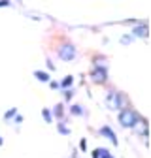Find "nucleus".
Masks as SVG:
<instances>
[{
    "mask_svg": "<svg viewBox=\"0 0 151 158\" xmlns=\"http://www.w3.org/2000/svg\"><path fill=\"white\" fill-rule=\"evenodd\" d=\"M117 118H119V124H121L123 128H132V126L136 124V121L140 118V115L132 109V107H121Z\"/></svg>",
    "mask_w": 151,
    "mask_h": 158,
    "instance_id": "nucleus-1",
    "label": "nucleus"
},
{
    "mask_svg": "<svg viewBox=\"0 0 151 158\" xmlns=\"http://www.w3.org/2000/svg\"><path fill=\"white\" fill-rule=\"evenodd\" d=\"M57 56H59L61 60H64V62H72L74 58L78 56V49L74 47V44L64 42L63 45H59V49H57Z\"/></svg>",
    "mask_w": 151,
    "mask_h": 158,
    "instance_id": "nucleus-2",
    "label": "nucleus"
},
{
    "mask_svg": "<svg viewBox=\"0 0 151 158\" xmlns=\"http://www.w3.org/2000/svg\"><path fill=\"white\" fill-rule=\"evenodd\" d=\"M106 106L113 111H119L123 107V94L117 92V90H110L106 94Z\"/></svg>",
    "mask_w": 151,
    "mask_h": 158,
    "instance_id": "nucleus-3",
    "label": "nucleus"
},
{
    "mask_svg": "<svg viewBox=\"0 0 151 158\" xmlns=\"http://www.w3.org/2000/svg\"><path fill=\"white\" fill-rule=\"evenodd\" d=\"M91 79H93V83H97V85H104L108 81V70H106V66H94L93 72H91Z\"/></svg>",
    "mask_w": 151,
    "mask_h": 158,
    "instance_id": "nucleus-4",
    "label": "nucleus"
},
{
    "mask_svg": "<svg viewBox=\"0 0 151 158\" xmlns=\"http://www.w3.org/2000/svg\"><path fill=\"white\" fill-rule=\"evenodd\" d=\"M132 128H134L142 137H149V124H147V121H145V118H138V121H136V124L134 126H132Z\"/></svg>",
    "mask_w": 151,
    "mask_h": 158,
    "instance_id": "nucleus-5",
    "label": "nucleus"
},
{
    "mask_svg": "<svg viewBox=\"0 0 151 158\" xmlns=\"http://www.w3.org/2000/svg\"><path fill=\"white\" fill-rule=\"evenodd\" d=\"M134 38H149V27L147 25H140V27H134L130 32Z\"/></svg>",
    "mask_w": 151,
    "mask_h": 158,
    "instance_id": "nucleus-6",
    "label": "nucleus"
},
{
    "mask_svg": "<svg viewBox=\"0 0 151 158\" xmlns=\"http://www.w3.org/2000/svg\"><path fill=\"white\" fill-rule=\"evenodd\" d=\"M100 134L106 137V139H110L113 145H117V137H115V134H113V130H111L110 126H102V128H100Z\"/></svg>",
    "mask_w": 151,
    "mask_h": 158,
    "instance_id": "nucleus-7",
    "label": "nucleus"
},
{
    "mask_svg": "<svg viewBox=\"0 0 151 158\" xmlns=\"http://www.w3.org/2000/svg\"><path fill=\"white\" fill-rule=\"evenodd\" d=\"M34 77L38 79V81H42V83H49L51 81V75L47 72H42V70H36L34 72Z\"/></svg>",
    "mask_w": 151,
    "mask_h": 158,
    "instance_id": "nucleus-8",
    "label": "nucleus"
},
{
    "mask_svg": "<svg viewBox=\"0 0 151 158\" xmlns=\"http://www.w3.org/2000/svg\"><path fill=\"white\" fill-rule=\"evenodd\" d=\"M57 121H61V118L64 117V104H57L55 107H53V113H51Z\"/></svg>",
    "mask_w": 151,
    "mask_h": 158,
    "instance_id": "nucleus-9",
    "label": "nucleus"
},
{
    "mask_svg": "<svg viewBox=\"0 0 151 158\" xmlns=\"http://www.w3.org/2000/svg\"><path fill=\"white\" fill-rule=\"evenodd\" d=\"M70 115H74V117L85 115V109H83V106H80V104H74V106L70 107Z\"/></svg>",
    "mask_w": 151,
    "mask_h": 158,
    "instance_id": "nucleus-10",
    "label": "nucleus"
},
{
    "mask_svg": "<svg viewBox=\"0 0 151 158\" xmlns=\"http://www.w3.org/2000/svg\"><path fill=\"white\" fill-rule=\"evenodd\" d=\"M72 85H74V77H72V75H66L63 81L59 83V89H63V90H64V89H70Z\"/></svg>",
    "mask_w": 151,
    "mask_h": 158,
    "instance_id": "nucleus-11",
    "label": "nucleus"
},
{
    "mask_svg": "<svg viewBox=\"0 0 151 158\" xmlns=\"http://www.w3.org/2000/svg\"><path fill=\"white\" fill-rule=\"evenodd\" d=\"M15 115H17V109H15V107H11V109H8V111L4 113V121H6V123H10V121H11V118H13Z\"/></svg>",
    "mask_w": 151,
    "mask_h": 158,
    "instance_id": "nucleus-12",
    "label": "nucleus"
},
{
    "mask_svg": "<svg viewBox=\"0 0 151 158\" xmlns=\"http://www.w3.org/2000/svg\"><path fill=\"white\" fill-rule=\"evenodd\" d=\"M57 130H59L63 135H68V134H70V128L64 126V123H57Z\"/></svg>",
    "mask_w": 151,
    "mask_h": 158,
    "instance_id": "nucleus-13",
    "label": "nucleus"
},
{
    "mask_svg": "<svg viewBox=\"0 0 151 158\" xmlns=\"http://www.w3.org/2000/svg\"><path fill=\"white\" fill-rule=\"evenodd\" d=\"M42 115H44V118H45V123H47V124L53 123V115H51L49 109H42Z\"/></svg>",
    "mask_w": 151,
    "mask_h": 158,
    "instance_id": "nucleus-14",
    "label": "nucleus"
},
{
    "mask_svg": "<svg viewBox=\"0 0 151 158\" xmlns=\"http://www.w3.org/2000/svg\"><path fill=\"white\" fill-rule=\"evenodd\" d=\"M132 40H134V36H132V34H127V36L121 38V44H123V45H130Z\"/></svg>",
    "mask_w": 151,
    "mask_h": 158,
    "instance_id": "nucleus-15",
    "label": "nucleus"
},
{
    "mask_svg": "<svg viewBox=\"0 0 151 158\" xmlns=\"http://www.w3.org/2000/svg\"><path fill=\"white\" fill-rule=\"evenodd\" d=\"M72 96H74V90H72V89H64V100H66V102L72 100Z\"/></svg>",
    "mask_w": 151,
    "mask_h": 158,
    "instance_id": "nucleus-16",
    "label": "nucleus"
},
{
    "mask_svg": "<svg viewBox=\"0 0 151 158\" xmlns=\"http://www.w3.org/2000/svg\"><path fill=\"white\" fill-rule=\"evenodd\" d=\"M10 6H11L10 0H0V8H10Z\"/></svg>",
    "mask_w": 151,
    "mask_h": 158,
    "instance_id": "nucleus-17",
    "label": "nucleus"
},
{
    "mask_svg": "<svg viewBox=\"0 0 151 158\" xmlns=\"http://www.w3.org/2000/svg\"><path fill=\"white\" fill-rule=\"evenodd\" d=\"M13 123H15V124H21V123H23V117H21V115H15V117H13Z\"/></svg>",
    "mask_w": 151,
    "mask_h": 158,
    "instance_id": "nucleus-18",
    "label": "nucleus"
},
{
    "mask_svg": "<svg viewBox=\"0 0 151 158\" xmlns=\"http://www.w3.org/2000/svg\"><path fill=\"white\" fill-rule=\"evenodd\" d=\"M80 149H81V151H85V149H87V141H85V139H81V141H80Z\"/></svg>",
    "mask_w": 151,
    "mask_h": 158,
    "instance_id": "nucleus-19",
    "label": "nucleus"
},
{
    "mask_svg": "<svg viewBox=\"0 0 151 158\" xmlns=\"http://www.w3.org/2000/svg\"><path fill=\"white\" fill-rule=\"evenodd\" d=\"M49 87L51 89H59V81H49Z\"/></svg>",
    "mask_w": 151,
    "mask_h": 158,
    "instance_id": "nucleus-20",
    "label": "nucleus"
},
{
    "mask_svg": "<svg viewBox=\"0 0 151 158\" xmlns=\"http://www.w3.org/2000/svg\"><path fill=\"white\" fill-rule=\"evenodd\" d=\"M47 68H49V70H55V64L49 60V58H47Z\"/></svg>",
    "mask_w": 151,
    "mask_h": 158,
    "instance_id": "nucleus-21",
    "label": "nucleus"
},
{
    "mask_svg": "<svg viewBox=\"0 0 151 158\" xmlns=\"http://www.w3.org/2000/svg\"><path fill=\"white\" fill-rule=\"evenodd\" d=\"M4 145V139H2V137H0V147H2Z\"/></svg>",
    "mask_w": 151,
    "mask_h": 158,
    "instance_id": "nucleus-22",
    "label": "nucleus"
}]
</instances>
